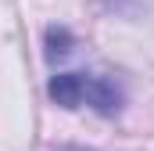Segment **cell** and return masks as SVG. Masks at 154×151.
I'll return each mask as SVG.
<instances>
[{
  "label": "cell",
  "mask_w": 154,
  "mask_h": 151,
  "mask_svg": "<svg viewBox=\"0 0 154 151\" xmlns=\"http://www.w3.org/2000/svg\"><path fill=\"white\" fill-rule=\"evenodd\" d=\"M47 94L61 108H93L100 115H115L122 108V86L90 72H57L50 76Z\"/></svg>",
  "instance_id": "obj_1"
}]
</instances>
